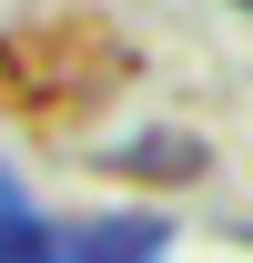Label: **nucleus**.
Masks as SVG:
<instances>
[{
  "label": "nucleus",
  "mask_w": 253,
  "mask_h": 263,
  "mask_svg": "<svg viewBox=\"0 0 253 263\" xmlns=\"http://www.w3.org/2000/svg\"><path fill=\"white\" fill-rule=\"evenodd\" d=\"M243 10H253V0H243Z\"/></svg>",
  "instance_id": "f257e3e1"
}]
</instances>
